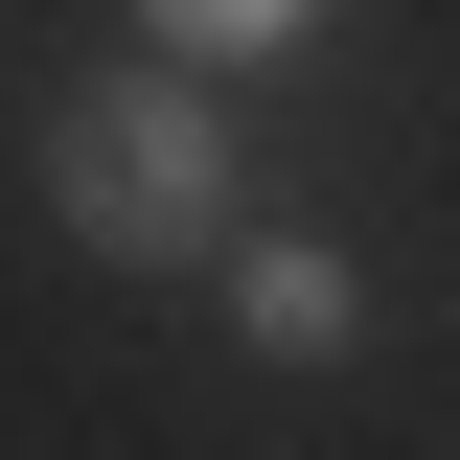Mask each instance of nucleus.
<instances>
[{
  "mask_svg": "<svg viewBox=\"0 0 460 460\" xmlns=\"http://www.w3.org/2000/svg\"><path fill=\"white\" fill-rule=\"evenodd\" d=\"M138 23H162L184 69H253V47H299V23H323V0H138Z\"/></svg>",
  "mask_w": 460,
  "mask_h": 460,
  "instance_id": "nucleus-3",
  "label": "nucleus"
},
{
  "mask_svg": "<svg viewBox=\"0 0 460 460\" xmlns=\"http://www.w3.org/2000/svg\"><path fill=\"white\" fill-rule=\"evenodd\" d=\"M230 323H253V345H299V368H323V345L368 323V299H345V253H299V230H277V253H230Z\"/></svg>",
  "mask_w": 460,
  "mask_h": 460,
  "instance_id": "nucleus-2",
  "label": "nucleus"
},
{
  "mask_svg": "<svg viewBox=\"0 0 460 460\" xmlns=\"http://www.w3.org/2000/svg\"><path fill=\"white\" fill-rule=\"evenodd\" d=\"M47 208L93 230V253H138V277H162V253H230V93L208 69H93V93L47 115Z\"/></svg>",
  "mask_w": 460,
  "mask_h": 460,
  "instance_id": "nucleus-1",
  "label": "nucleus"
}]
</instances>
